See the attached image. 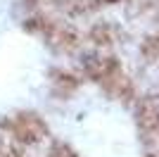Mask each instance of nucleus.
I'll return each mask as SVG.
<instances>
[]
</instances>
